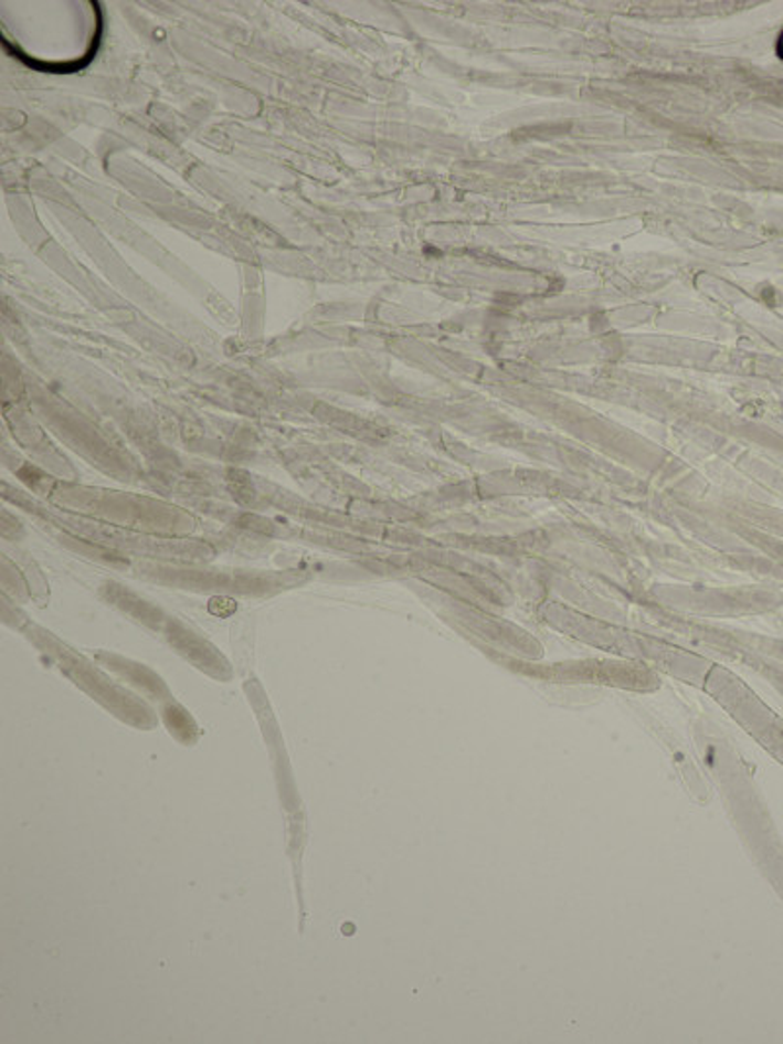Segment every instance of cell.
I'll list each match as a JSON object with an SVG mask.
<instances>
[{
  "label": "cell",
  "instance_id": "cell-1",
  "mask_svg": "<svg viewBox=\"0 0 783 1044\" xmlns=\"http://www.w3.org/2000/svg\"><path fill=\"white\" fill-rule=\"evenodd\" d=\"M212 602L218 604V610H214L212 613H215V615H222V618H225V615H230V613L235 612V608H237L235 602H233V600H228V598H214Z\"/></svg>",
  "mask_w": 783,
  "mask_h": 1044
}]
</instances>
